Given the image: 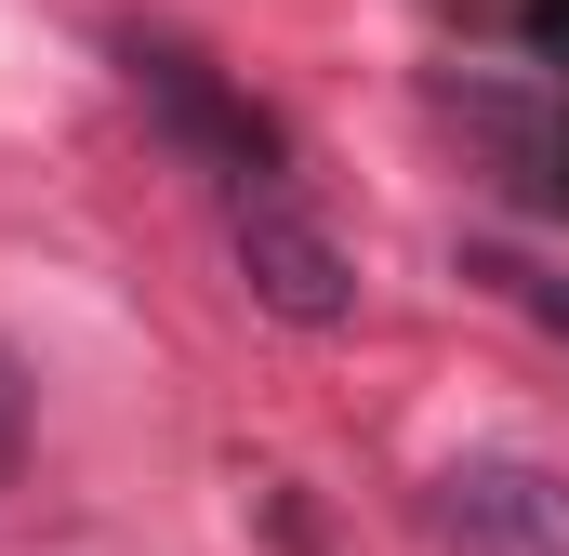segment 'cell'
<instances>
[{
  "instance_id": "obj_3",
  "label": "cell",
  "mask_w": 569,
  "mask_h": 556,
  "mask_svg": "<svg viewBox=\"0 0 569 556\" xmlns=\"http://www.w3.org/2000/svg\"><path fill=\"white\" fill-rule=\"evenodd\" d=\"M425 530L450 556H569V464L463 450V464L425 477Z\"/></svg>"
},
{
  "instance_id": "obj_1",
  "label": "cell",
  "mask_w": 569,
  "mask_h": 556,
  "mask_svg": "<svg viewBox=\"0 0 569 556\" xmlns=\"http://www.w3.org/2000/svg\"><path fill=\"white\" fill-rule=\"evenodd\" d=\"M120 67H133L146 120L186 146L226 199H252V186H279V120L239 93V80H212V53H186V40H159V27H120Z\"/></svg>"
},
{
  "instance_id": "obj_2",
  "label": "cell",
  "mask_w": 569,
  "mask_h": 556,
  "mask_svg": "<svg viewBox=\"0 0 569 556\" xmlns=\"http://www.w3.org/2000/svg\"><path fill=\"white\" fill-rule=\"evenodd\" d=\"M226 266H239V291H252L266 318H291V331H345V318H358V266H345V239H331L291 186L226 199Z\"/></svg>"
},
{
  "instance_id": "obj_5",
  "label": "cell",
  "mask_w": 569,
  "mask_h": 556,
  "mask_svg": "<svg viewBox=\"0 0 569 556\" xmlns=\"http://www.w3.org/2000/svg\"><path fill=\"white\" fill-rule=\"evenodd\" d=\"M27 477V358L0 345V490Z\"/></svg>"
},
{
  "instance_id": "obj_4",
  "label": "cell",
  "mask_w": 569,
  "mask_h": 556,
  "mask_svg": "<svg viewBox=\"0 0 569 556\" xmlns=\"http://www.w3.org/2000/svg\"><path fill=\"white\" fill-rule=\"evenodd\" d=\"M463 278H490V291H517L530 318H557V331H569V291H557L543 266H517V252H463Z\"/></svg>"
}]
</instances>
